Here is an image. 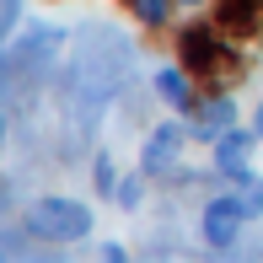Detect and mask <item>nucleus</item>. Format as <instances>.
Instances as JSON below:
<instances>
[{"instance_id":"obj_1","label":"nucleus","mask_w":263,"mask_h":263,"mask_svg":"<svg viewBox=\"0 0 263 263\" xmlns=\"http://www.w3.org/2000/svg\"><path fill=\"white\" fill-rule=\"evenodd\" d=\"M22 226H27V236H38V242H81V236H91V204H81V199H65V194H49V199H32L27 215H22Z\"/></svg>"},{"instance_id":"obj_13","label":"nucleus","mask_w":263,"mask_h":263,"mask_svg":"<svg viewBox=\"0 0 263 263\" xmlns=\"http://www.w3.org/2000/svg\"><path fill=\"white\" fill-rule=\"evenodd\" d=\"M253 129H258V140H263V102H258V118H253Z\"/></svg>"},{"instance_id":"obj_4","label":"nucleus","mask_w":263,"mask_h":263,"mask_svg":"<svg viewBox=\"0 0 263 263\" xmlns=\"http://www.w3.org/2000/svg\"><path fill=\"white\" fill-rule=\"evenodd\" d=\"M253 140H258V129H226V135H215V166H220L226 177H242V172H253Z\"/></svg>"},{"instance_id":"obj_2","label":"nucleus","mask_w":263,"mask_h":263,"mask_svg":"<svg viewBox=\"0 0 263 263\" xmlns=\"http://www.w3.org/2000/svg\"><path fill=\"white\" fill-rule=\"evenodd\" d=\"M242 226H247V215H242V204H236V194L210 199L204 215H199V231H204V242H210V247H236Z\"/></svg>"},{"instance_id":"obj_6","label":"nucleus","mask_w":263,"mask_h":263,"mask_svg":"<svg viewBox=\"0 0 263 263\" xmlns=\"http://www.w3.org/2000/svg\"><path fill=\"white\" fill-rule=\"evenodd\" d=\"M188 76H194V70H188L183 59H177V65H161V70H156V91H161V97L177 107V113H194V81H188Z\"/></svg>"},{"instance_id":"obj_8","label":"nucleus","mask_w":263,"mask_h":263,"mask_svg":"<svg viewBox=\"0 0 263 263\" xmlns=\"http://www.w3.org/2000/svg\"><path fill=\"white\" fill-rule=\"evenodd\" d=\"M194 113H199V135H204V140L226 135V129L236 124V107H231V97H215L210 107H194Z\"/></svg>"},{"instance_id":"obj_5","label":"nucleus","mask_w":263,"mask_h":263,"mask_svg":"<svg viewBox=\"0 0 263 263\" xmlns=\"http://www.w3.org/2000/svg\"><path fill=\"white\" fill-rule=\"evenodd\" d=\"M183 65L194 70V76H215V70H220V38H215L210 27H188L183 32Z\"/></svg>"},{"instance_id":"obj_14","label":"nucleus","mask_w":263,"mask_h":263,"mask_svg":"<svg viewBox=\"0 0 263 263\" xmlns=\"http://www.w3.org/2000/svg\"><path fill=\"white\" fill-rule=\"evenodd\" d=\"M0 140H6V113H0Z\"/></svg>"},{"instance_id":"obj_12","label":"nucleus","mask_w":263,"mask_h":263,"mask_svg":"<svg viewBox=\"0 0 263 263\" xmlns=\"http://www.w3.org/2000/svg\"><path fill=\"white\" fill-rule=\"evenodd\" d=\"M97 188H102L107 199H113V188H118V177H113V161H107V156H97Z\"/></svg>"},{"instance_id":"obj_15","label":"nucleus","mask_w":263,"mask_h":263,"mask_svg":"<svg viewBox=\"0 0 263 263\" xmlns=\"http://www.w3.org/2000/svg\"><path fill=\"white\" fill-rule=\"evenodd\" d=\"M183 6H204V0H183Z\"/></svg>"},{"instance_id":"obj_3","label":"nucleus","mask_w":263,"mask_h":263,"mask_svg":"<svg viewBox=\"0 0 263 263\" xmlns=\"http://www.w3.org/2000/svg\"><path fill=\"white\" fill-rule=\"evenodd\" d=\"M183 124H161L145 135V151H140V166H145L151 177H161L166 166H177V156H183Z\"/></svg>"},{"instance_id":"obj_9","label":"nucleus","mask_w":263,"mask_h":263,"mask_svg":"<svg viewBox=\"0 0 263 263\" xmlns=\"http://www.w3.org/2000/svg\"><path fill=\"white\" fill-rule=\"evenodd\" d=\"M236 204H242L247 220H258V215H263V177H258V172H242V177H236Z\"/></svg>"},{"instance_id":"obj_10","label":"nucleus","mask_w":263,"mask_h":263,"mask_svg":"<svg viewBox=\"0 0 263 263\" xmlns=\"http://www.w3.org/2000/svg\"><path fill=\"white\" fill-rule=\"evenodd\" d=\"M145 177H151L145 166H140L135 177H118V188H113V204H118V210H140V199H145Z\"/></svg>"},{"instance_id":"obj_7","label":"nucleus","mask_w":263,"mask_h":263,"mask_svg":"<svg viewBox=\"0 0 263 263\" xmlns=\"http://www.w3.org/2000/svg\"><path fill=\"white\" fill-rule=\"evenodd\" d=\"M220 27L231 32V38H247V32L258 27V0H220Z\"/></svg>"},{"instance_id":"obj_11","label":"nucleus","mask_w":263,"mask_h":263,"mask_svg":"<svg viewBox=\"0 0 263 263\" xmlns=\"http://www.w3.org/2000/svg\"><path fill=\"white\" fill-rule=\"evenodd\" d=\"M135 6V16L145 22V27H166V11H172V0H129Z\"/></svg>"}]
</instances>
